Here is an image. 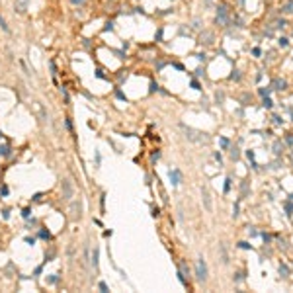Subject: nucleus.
<instances>
[{
    "mask_svg": "<svg viewBox=\"0 0 293 293\" xmlns=\"http://www.w3.org/2000/svg\"><path fill=\"white\" fill-rule=\"evenodd\" d=\"M196 278L199 279V282H205L207 279V266H205V260L199 258L196 264Z\"/></svg>",
    "mask_w": 293,
    "mask_h": 293,
    "instance_id": "nucleus-1",
    "label": "nucleus"
},
{
    "mask_svg": "<svg viewBox=\"0 0 293 293\" xmlns=\"http://www.w3.org/2000/svg\"><path fill=\"white\" fill-rule=\"evenodd\" d=\"M61 189H63V197H65V199H72L74 188H72V184H71V180H68V178L63 180V184H61Z\"/></svg>",
    "mask_w": 293,
    "mask_h": 293,
    "instance_id": "nucleus-2",
    "label": "nucleus"
},
{
    "mask_svg": "<svg viewBox=\"0 0 293 293\" xmlns=\"http://www.w3.org/2000/svg\"><path fill=\"white\" fill-rule=\"evenodd\" d=\"M27 6H30V0H16L14 2V10L18 12V14H26Z\"/></svg>",
    "mask_w": 293,
    "mask_h": 293,
    "instance_id": "nucleus-3",
    "label": "nucleus"
},
{
    "mask_svg": "<svg viewBox=\"0 0 293 293\" xmlns=\"http://www.w3.org/2000/svg\"><path fill=\"white\" fill-rule=\"evenodd\" d=\"M170 180H172V184H174V186H178L180 184V170H176V168H174V170H170Z\"/></svg>",
    "mask_w": 293,
    "mask_h": 293,
    "instance_id": "nucleus-4",
    "label": "nucleus"
},
{
    "mask_svg": "<svg viewBox=\"0 0 293 293\" xmlns=\"http://www.w3.org/2000/svg\"><path fill=\"white\" fill-rule=\"evenodd\" d=\"M203 203H205V207H207V211H211V199H209L207 189H203Z\"/></svg>",
    "mask_w": 293,
    "mask_h": 293,
    "instance_id": "nucleus-5",
    "label": "nucleus"
},
{
    "mask_svg": "<svg viewBox=\"0 0 293 293\" xmlns=\"http://www.w3.org/2000/svg\"><path fill=\"white\" fill-rule=\"evenodd\" d=\"M98 258H100V250L94 248V252H92V266L94 268H98Z\"/></svg>",
    "mask_w": 293,
    "mask_h": 293,
    "instance_id": "nucleus-6",
    "label": "nucleus"
},
{
    "mask_svg": "<svg viewBox=\"0 0 293 293\" xmlns=\"http://www.w3.org/2000/svg\"><path fill=\"white\" fill-rule=\"evenodd\" d=\"M0 27H2L4 31H6V33H10V27H8V24H6V20L2 18V16H0Z\"/></svg>",
    "mask_w": 293,
    "mask_h": 293,
    "instance_id": "nucleus-7",
    "label": "nucleus"
},
{
    "mask_svg": "<svg viewBox=\"0 0 293 293\" xmlns=\"http://www.w3.org/2000/svg\"><path fill=\"white\" fill-rule=\"evenodd\" d=\"M0 154H2V156H8V154H10V148H8V147H0Z\"/></svg>",
    "mask_w": 293,
    "mask_h": 293,
    "instance_id": "nucleus-8",
    "label": "nucleus"
},
{
    "mask_svg": "<svg viewBox=\"0 0 293 293\" xmlns=\"http://www.w3.org/2000/svg\"><path fill=\"white\" fill-rule=\"evenodd\" d=\"M100 289H102V291H108V285H106L104 282H100Z\"/></svg>",
    "mask_w": 293,
    "mask_h": 293,
    "instance_id": "nucleus-9",
    "label": "nucleus"
},
{
    "mask_svg": "<svg viewBox=\"0 0 293 293\" xmlns=\"http://www.w3.org/2000/svg\"><path fill=\"white\" fill-rule=\"evenodd\" d=\"M39 237H41V238H49V233H45V231H41V233H39Z\"/></svg>",
    "mask_w": 293,
    "mask_h": 293,
    "instance_id": "nucleus-10",
    "label": "nucleus"
},
{
    "mask_svg": "<svg viewBox=\"0 0 293 293\" xmlns=\"http://www.w3.org/2000/svg\"><path fill=\"white\" fill-rule=\"evenodd\" d=\"M84 0H72V4H82Z\"/></svg>",
    "mask_w": 293,
    "mask_h": 293,
    "instance_id": "nucleus-11",
    "label": "nucleus"
},
{
    "mask_svg": "<svg viewBox=\"0 0 293 293\" xmlns=\"http://www.w3.org/2000/svg\"><path fill=\"white\" fill-rule=\"evenodd\" d=\"M0 137H2V133H0Z\"/></svg>",
    "mask_w": 293,
    "mask_h": 293,
    "instance_id": "nucleus-12",
    "label": "nucleus"
}]
</instances>
